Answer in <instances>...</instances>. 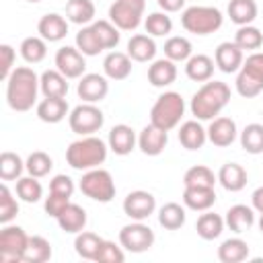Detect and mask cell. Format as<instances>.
I'll list each match as a JSON object with an SVG mask.
<instances>
[{"label":"cell","mask_w":263,"mask_h":263,"mask_svg":"<svg viewBox=\"0 0 263 263\" xmlns=\"http://www.w3.org/2000/svg\"><path fill=\"white\" fill-rule=\"evenodd\" d=\"M214 62L216 68L224 74H234L240 70L245 58H242V49L234 43V41H222L216 51H214Z\"/></svg>","instance_id":"9a60e30c"},{"label":"cell","mask_w":263,"mask_h":263,"mask_svg":"<svg viewBox=\"0 0 263 263\" xmlns=\"http://www.w3.org/2000/svg\"><path fill=\"white\" fill-rule=\"evenodd\" d=\"M51 259V245L47 238L35 234V236H29V245H27V251H25V263H45Z\"/></svg>","instance_id":"b9f144b4"},{"label":"cell","mask_w":263,"mask_h":263,"mask_svg":"<svg viewBox=\"0 0 263 263\" xmlns=\"http://www.w3.org/2000/svg\"><path fill=\"white\" fill-rule=\"evenodd\" d=\"M25 168H27L29 175L41 179V177H47V175L51 173V168H53V160H51V156H49L47 152H43V150H35V152H31V154L27 156V160H25Z\"/></svg>","instance_id":"f6af8a7d"},{"label":"cell","mask_w":263,"mask_h":263,"mask_svg":"<svg viewBox=\"0 0 263 263\" xmlns=\"http://www.w3.org/2000/svg\"><path fill=\"white\" fill-rule=\"evenodd\" d=\"M183 115H185V99L175 90H166L154 101L150 109V123L164 132H171L181 123Z\"/></svg>","instance_id":"277c9868"},{"label":"cell","mask_w":263,"mask_h":263,"mask_svg":"<svg viewBox=\"0 0 263 263\" xmlns=\"http://www.w3.org/2000/svg\"><path fill=\"white\" fill-rule=\"evenodd\" d=\"M76 92L82 99V103H101L109 95V78L97 72L84 74L78 78Z\"/></svg>","instance_id":"5bb4252c"},{"label":"cell","mask_w":263,"mask_h":263,"mask_svg":"<svg viewBox=\"0 0 263 263\" xmlns=\"http://www.w3.org/2000/svg\"><path fill=\"white\" fill-rule=\"evenodd\" d=\"M216 203L214 187H185L183 189V205L193 212H208Z\"/></svg>","instance_id":"484cf974"},{"label":"cell","mask_w":263,"mask_h":263,"mask_svg":"<svg viewBox=\"0 0 263 263\" xmlns=\"http://www.w3.org/2000/svg\"><path fill=\"white\" fill-rule=\"evenodd\" d=\"M224 222H226V226H228L232 232L242 234V232H247V230L253 228V224H255V210H253V205L236 203V205H232V208L226 212Z\"/></svg>","instance_id":"f1b7e54d"},{"label":"cell","mask_w":263,"mask_h":263,"mask_svg":"<svg viewBox=\"0 0 263 263\" xmlns=\"http://www.w3.org/2000/svg\"><path fill=\"white\" fill-rule=\"evenodd\" d=\"M16 197L25 203H37L43 197V187L37 181V177L27 175L16 181Z\"/></svg>","instance_id":"ee69618b"},{"label":"cell","mask_w":263,"mask_h":263,"mask_svg":"<svg viewBox=\"0 0 263 263\" xmlns=\"http://www.w3.org/2000/svg\"><path fill=\"white\" fill-rule=\"evenodd\" d=\"M156 2L164 12H179L185 6V0H156Z\"/></svg>","instance_id":"11a10c76"},{"label":"cell","mask_w":263,"mask_h":263,"mask_svg":"<svg viewBox=\"0 0 263 263\" xmlns=\"http://www.w3.org/2000/svg\"><path fill=\"white\" fill-rule=\"evenodd\" d=\"M55 220H58V226H60L64 232H68V234H78V232L84 230L88 218H86V210H84L82 205L70 201V203L64 208V212H62Z\"/></svg>","instance_id":"83f0119b"},{"label":"cell","mask_w":263,"mask_h":263,"mask_svg":"<svg viewBox=\"0 0 263 263\" xmlns=\"http://www.w3.org/2000/svg\"><path fill=\"white\" fill-rule=\"evenodd\" d=\"M107 144H109V150L115 152L117 156H127L136 148L138 138H136V132L129 125L117 123V125L111 127L109 138H107Z\"/></svg>","instance_id":"d6986e66"},{"label":"cell","mask_w":263,"mask_h":263,"mask_svg":"<svg viewBox=\"0 0 263 263\" xmlns=\"http://www.w3.org/2000/svg\"><path fill=\"white\" fill-rule=\"evenodd\" d=\"M251 203H253V210L263 214V187H257L251 195Z\"/></svg>","instance_id":"9f6ffc18"},{"label":"cell","mask_w":263,"mask_h":263,"mask_svg":"<svg viewBox=\"0 0 263 263\" xmlns=\"http://www.w3.org/2000/svg\"><path fill=\"white\" fill-rule=\"evenodd\" d=\"M119 245L129 253H144L154 245V230L148 224L134 220L119 230Z\"/></svg>","instance_id":"8fae6325"},{"label":"cell","mask_w":263,"mask_h":263,"mask_svg":"<svg viewBox=\"0 0 263 263\" xmlns=\"http://www.w3.org/2000/svg\"><path fill=\"white\" fill-rule=\"evenodd\" d=\"M123 259H125L123 247H117L115 242L103 238L101 249H99L95 261H97V263H123Z\"/></svg>","instance_id":"f907efd6"},{"label":"cell","mask_w":263,"mask_h":263,"mask_svg":"<svg viewBox=\"0 0 263 263\" xmlns=\"http://www.w3.org/2000/svg\"><path fill=\"white\" fill-rule=\"evenodd\" d=\"M191 55H193V45L187 37L173 35L164 41V58L173 60L175 64L177 62H187Z\"/></svg>","instance_id":"60d3db41"},{"label":"cell","mask_w":263,"mask_h":263,"mask_svg":"<svg viewBox=\"0 0 263 263\" xmlns=\"http://www.w3.org/2000/svg\"><path fill=\"white\" fill-rule=\"evenodd\" d=\"M236 92L245 99H253L263 92V53L253 51L236 72Z\"/></svg>","instance_id":"8992f818"},{"label":"cell","mask_w":263,"mask_h":263,"mask_svg":"<svg viewBox=\"0 0 263 263\" xmlns=\"http://www.w3.org/2000/svg\"><path fill=\"white\" fill-rule=\"evenodd\" d=\"M76 47L86 55V58H92V55H99L101 51H103V47H101V43H99V39H97V35H95V31H92V27L90 25H86V27H80V31L76 33Z\"/></svg>","instance_id":"c3c4849f"},{"label":"cell","mask_w":263,"mask_h":263,"mask_svg":"<svg viewBox=\"0 0 263 263\" xmlns=\"http://www.w3.org/2000/svg\"><path fill=\"white\" fill-rule=\"evenodd\" d=\"M78 187H80V191L88 199L99 201V203H109L115 197V191H117L111 173L105 171V168H101V166L90 168V171H84Z\"/></svg>","instance_id":"52a82bcc"},{"label":"cell","mask_w":263,"mask_h":263,"mask_svg":"<svg viewBox=\"0 0 263 263\" xmlns=\"http://www.w3.org/2000/svg\"><path fill=\"white\" fill-rule=\"evenodd\" d=\"M103 123L105 115L97 107V103H80L68 115V125L78 136H95V132H99Z\"/></svg>","instance_id":"ba28073f"},{"label":"cell","mask_w":263,"mask_h":263,"mask_svg":"<svg viewBox=\"0 0 263 263\" xmlns=\"http://www.w3.org/2000/svg\"><path fill=\"white\" fill-rule=\"evenodd\" d=\"M228 103H230V86L222 80H208L193 92L189 109L195 119L212 121L222 113V109Z\"/></svg>","instance_id":"7a4b0ae2"},{"label":"cell","mask_w":263,"mask_h":263,"mask_svg":"<svg viewBox=\"0 0 263 263\" xmlns=\"http://www.w3.org/2000/svg\"><path fill=\"white\" fill-rule=\"evenodd\" d=\"M109 144L97 136H80L66 148V162L74 171H90L107 160Z\"/></svg>","instance_id":"3957f363"},{"label":"cell","mask_w":263,"mask_h":263,"mask_svg":"<svg viewBox=\"0 0 263 263\" xmlns=\"http://www.w3.org/2000/svg\"><path fill=\"white\" fill-rule=\"evenodd\" d=\"M55 68L68 78V80H74V78H80L84 76L86 72V55L78 49V47H72V45H62L58 51H55Z\"/></svg>","instance_id":"7c38bea8"},{"label":"cell","mask_w":263,"mask_h":263,"mask_svg":"<svg viewBox=\"0 0 263 263\" xmlns=\"http://www.w3.org/2000/svg\"><path fill=\"white\" fill-rule=\"evenodd\" d=\"M29 245V234L14 224H4L0 230V261L2 263H21Z\"/></svg>","instance_id":"9c48e42d"},{"label":"cell","mask_w":263,"mask_h":263,"mask_svg":"<svg viewBox=\"0 0 263 263\" xmlns=\"http://www.w3.org/2000/svg\"><path fill=\"white\" fill-rule=\"evenodd\" d=\"M74 189H76V187H74V179L68 177V175H55V177L49 181V191H53V193L72 197Z\"/></svg>","instance_id":"db71d44e"},{"label":"cell","mask_w":263,"mask_h":263,"mask_svg":"<svg viewBox=\"0 0 263 263\" xmlns=\"http://www.w3.org/2000/svg\"><path fill=\"white\" fill-rule=\"evenodd\" d=\"M187 220L185 208L177 201H168L158 210V224L166 230H179Z\"/></svg>","instance_id":"e575fe53"},{"label":"cell","mask_w":263,"mask_h":263,"mask_svg":"<svg viewBox=\"0 0 263 263\" xmlns=\"http://www.w3.org/2000/svg\"><path fill=\"white\" fill-rule=\"evenodd\" d=\"M179 142L185 150H199L208 142V129L199 123V119H189L179 127Z\"/></svg>","instance_id":"cb8c5ba5"},{"label":"cell","mask_w":263,"mask_h":263,"mask_svg":"<svg viewBox=\"0 0 263 263\" xmlns=\"http://www.w3.org/2000/svg\"><path fill=\"white\" fill-rule=\"evenodd\" d=\"M224 218L220 216V214H214V212H203L199 218H197V222H195V230H197V236L199 238H203V240H214V238H218L220 234H222V230H224Z\"/></svg>","instance_id":"d6a6232c"},{"label":"cell","mask_w":263,"mask_h":263,"mask_svg":"<svg viewBox=\"0 0 263 263\" xmlns=\"http://www.w3.org/2000/svg\"><path fill=\"white\" fill-rule=\"evenodd\" d=\"M37 117L43 123H60L66 119V115H70V107L66 99H58V97H43L37 107Z\"/></svg>","instance_id":"ffe728a7"},{"label":"cell","mask_w":263,"mask_h":263,"mask_svg":"<svg viewBox=\"0 0 263 263\" xmlns=\"http://www.w3.org/2000/svg\"><path fill=\"white\" fill-rule=\"evenodd\" d=\"M224 23L220 8L216 6H189L181 14V25L187 33L193 35H212Z\"/></svg>","instance_id":"5b68a950"},{"label":"cell","mask_w":263,"mask_h":263,"mask_svg":"<svg viewBox=\"0 0 263 263\" xmlns=\"http://www.w3.org/2000/svg\"><path fill=\"white\" fill-rule=\"evenodd\" d=\"M218 183V175L205 164H195L185 171L183 175V185L185 187H214Z\"/></svg>","instance_id":"74e56055"},{"label":"cell","mask_w":263,"mask_h":263,"mask_svg":"<svg viewBox=\"0 0 263 263\" xmlns=\"http://www.w3.org/2000/svg\"><path fill=\"white\" fill-rule=\"evenodd\" d=\"M247 179H249V175H247L245 166L238 164V162H226L218 171V183L230 193H236V191L245 189Z\"/></svg>","instance_id":"d4e9b609"},{"label":"cell","mask_w":263,"mask_h":263,"mask_svg":"<svg viewBox=\"0 0 263 263\" xmlns=\"http://www.w3.org/2000/svg\"><path fill=\"white\" fill-rule=\"evenodd\" d=\"M177 80V64L168 58H160L154 60L148 66V82L156 88H164L171 86Z\"/></svg>","instance_id":"603a6c76"},{"label":"cell","mask_w":263,"mask_h":263,"mask_svg":"<svg viewBox=\"0 0 263 263\" xmlns=\"http://www.w3.org/2000/svg\"><path fill=\"white\" fill-rule=\"evenodd\" d=\"M234 43L242 51H255L263 45V33L253 25H242V27H238V31L234 35Z\"/></svg>","instance_id":"bcb514c9"},{"label":"cell","mask_w":263,"mask_h":263,"mask_svg":"<svg viewBox=\"0 0 263 263\" xmlns=\"http://www.w3.org/2000/svg\"><path fill=\"white\" fill-rule=\"evenodd\" d=\"M166 144H168V132H164V129H160V127H156L152 123H148L140 132V136H138V148L146 156H158V154H162L164 148H166Z\"/></svg>","instance_id":"e0dca14e"},{"label":"cell","mask_w":263,"mask_h":263,"mask_svg":"<svg viewBox=\"0 0 263 263\" xmlns=\"http://www.w3.org/2000/svg\"><path fill=\"white\" fill-rule=\"evenodd\" d=\"M39 86H41V95L43 97H58V99H66L68 95V78L58 70H45L39 76Z\"/></svg>","instance_id":"f546056e"},{"label":"cell","mask_w":263,"mask_h":263,"mask_svg":"<svg viewBox=\"0 0 263 263\" xmlns=\"http://www.w3.org/2000/svg\"><path fill=\"white\" fill-rule=\"evenodd\" d=\"M240 146L247 154H263V123H249L240 132Z\"/></svg>","instance_id":"7bdbcfd3"},{"label":"cell","mask_w":263,"mask_h":263,"mask_svg":"<svg viewBox=\"0 0 263 263\" xmlns=\"http://www.w3.org/2000/svg\"><path fill=\"white\" fill-rule=\"evenodd\" d=\"M144 29L148 35L152 37H164L173 31V21L168 16V12L160 10V12H150L144 21Z\"/></svg>","instance_id":"7dc6e473"},{"label":"cell","mask_w":263,"mask_h":263,"mask_svg":"<svg viewBox=\"0 0 263 263\" xmlns=\"http://www.w3.org/2000/svg\"><path fill=\"white\" fill-rule=\"evenodd\" d=\"M68 18H64L58 12H47L39 18L37 23V33L43 37L47 43H58L68 35Z\"/></svg>","instance_id":"ac0fdd59"},{"label":"cell","mask_w":263,"mask_h":263,"mask_svg":"<svg viewBox=\"0 0 263 263\" xmlns=\"http://www.w3.org/2000/svg\"><path fill=\"white\" fill-rule=\"evenodd\" d=\"M214 68H216V62L210 55H205V53H193L185 62V74L193 82H208V80H212Z\"/></svg>","instance_id":"4316f807"},{"label":"cell","mask_w":263,"mask_h":263,"mask_svg":"<svg viewBox=\"0 0 263 263\" xmlns=\"http://www.w3.org/2000/svg\"><path fill=\"white\" fill-rule=\"evenodd\" d=\"M90 27H92V31H95V35H97V39H99L103 51H105V49H115V47L119 45L121 33H119V29H117L111 21L101 18V21L90 23Z\"/></svg>","instance_id":"ab89813d"},{"label":"cell","mask_w":263,"mask_h":263,"mask_svg":"<svg viewBox=\"0 0 263 263\" xmlns=\"http://www.w3.org/2000/svg\"><path fill=\"white\" fill-rule=\"evenodd\" d=\"M230 21L238 27L242 25H253V21L257 18V2L255 0H230L228 2V8H226Z\"/></svg>","instance_id":"1f68e13d"},{"label":"cell","mask_w":263,"mask_h":263,"mask_svg":"<svg viewBox=\"0 0 263 263\" xmlns=\"http://www.w3.org/2000/svg\"><path fill=\"white\" fill-rule=\"evenodd\" d=\"M18 51H21V58H23L27 64H39V62H43L45 55H47V41H45L43 37H39V35H35V37H25V39L21 41Z\"/></svg>","instance_id":"d590c367"},{"label":"cell","mask_w":263,"mask_h":263,"mask_svg":"<svg viewBox=\"0 0 263 263\" xmlns=\"http://www.w3.org/2000/svg\"><path fill=\"white\" fill-rule=\"evenodd\" d=\"M259 230L263 232V214H261V218H259Z\"/></svg>","instance_id":"6f0895ef"},{"label":"cell","mask_w":263,"mask_h":263,"mask_svg":"<svg viewBox=\"0 0 263 263\" xmlns=\"http://www.w3.org/2000/svg\"><path fill=\"white\" fill-rule=\"evenodd\" d=\"M218 259L222 263H240V261L249 259V245H247V240H242L238 236L226 238L218 247Z\"/></svg>","instance_id":"836d02e7"},{"label":"cell","mask_w":263,"mask_h":263,"mask_svg":"<svg viewBox=\"0 0 263 263\" xmlns=\"http://www.w3.org/2000/svg\"><path fill=\"white\" fill-rule=\"evenodd\" d=\"M14 60H16V51L12 45L8 43H2L0 45V78L6 82V78L12 74V70L16 68L14 66Z\"/></svg>","instance_id":"816d5d0a"},{"label":"cell","mask_w":263,"mask_h":263,"mask_svg":"<svg viewBox=\"0 0 263 263\" xmlns=\"http://www.w3.org/2000/svg\"><path fill=\"white\" fill-rule=\"evenodd\" d=\"M146 0H115L109 6V21L119 31H136L142 23Z\"/></svg>","instance_id":"30bf717a"},{"label":"cell","mask_w":263,"mask_h":263,"mask_svg":"<svg viewBox=\"0 0 263 263\" xmlns=\"http://www.w3.org/2000/svg\"><path fill=\"white\" fill-rule=\"evenodd\" d=\"M134 62L146 64V62H154L156 55V43L154 37L148 33H136L129 37L127 41V51H125Z\"/></svg>","instance_id":"44dd1931"},{"label":"cell","mask_w":263,"mask_h":263,"mask_svg":"<svg viewBox=\"0 0 263 263\" xmlns=\"http://www.w3.org/2000/svg\"><path fill=\"white\" fill-rule=\"evenodd\" d=\"M39 90V76L29 66H16L6 78V103L16 113L31 111L37 105Z\"/></svg>","instance_id":"6da1fadb"},{"label":"cell","mask_w":263,"mask_h":263,"mask_svg":"<svg viewBox=\"0 0 263 263\" xmlns=\"http://www.w3.org/2000/svg\"><path fill=\"white\" fill-rule=\"evenodd\" d=\"M18 214V201L6 183L0 185V224H10Z\"/></svg>","instance_id":"681fc988"},{"label":"cell","mask_w":263,"mask_h":263,"mask_svg":"<svg viewBox=\"0 0 263 263\" xmlns=\"http://www.w3.org/2000/svg\"><path fill=\"white\" fill-rule=\"evenodd\" d=\"M25 168V160L10 150H4L0 154V179L2 181H18L23 177Z\"/></svg>","instance_id":"8d00e7d4"},{"label":"cell","mask_w":263,"mask_h":263,"mask_svg":"<svg viewBox=\"0 0 263 263\" xmlns=\"http://www.w3.org/2000/svg\"><path fill=\"white\" fill-rule=\"evenodd\" d=\"M238 136L236 121L232 117H214L208 125V142H212L218 148L230 146Z\"/></svg>","instance_id":"2e32d148"},{"label":"cell","mask_w":263,"mask_h":263,"mask_svg":"<svg viewBox=\"0 0 263 263\" xmlns=\"http://www.w3.org/2000/svg\"><path fill=\"white\" fill-rule=\"evenodd\" d=\"M156 210V197L150 193V191H144V189H136V191H129L123 199V214L132 220H148Z\"/></svg>","instance_id":"4fadbf2b"},{"label":"cell","mask_w":263,"mask_h":263,"mask_svg":"<svg viewBox=\"0 0 263 263\" xmlns=\"http://www.w3.org/2000/svg\"><path fill=\"white\" fill-rule=\"evenodd\" d=\"M101 242H103V238L99 234L88 232V230H82L74 238V251H76L78 257L88 259V261H95V257H97V253L101 249Z\"/></svg>","instance_id":"f35d334b"},{"label":"cell","mask_w":263,"mask_h":263,"mask_svg":"<svg viewBox=\"0 0 263 263\" xmlns=\"http://www.w3.org/2000/svg\"><path fill=\"white\" fill-rule=\"evenodd\" d=\"M68 203H70V197H68V195H60V193L49 191V195L45 197L43 208H45V214H47V216L58 218V216L64 212V208H66Z\"/></svg>","instance_id":"f5cc1de1"},{"label":"cell","mask_w":263,"mask_h":263,"mask_svg":"<svg viewBox=\"0 0 263 263\" xmlns=\"http://www.w3.org/2000/svg\"><path fill=\"white\" fill-rule=\"evenodd\" d=\"M132 62L127 53L111 49L103 60V72L109 80H125L132 74Z\"/></svg>","instance_id":"7402d4cb"},{"label":"cell","mask_w":263,"mask_h":263,"mask_svg":"<svg viewBox=\"0 0 263 263\" xmlns=\"http://www.w3.org/2000/svg\"><path fill=\"white\" fill-rule=\"evenodd\" d=\"M95 2L92 0H68L66 2V18L74 25L86 27L95 23Z\"/></svg>","instance_id":"4dcf8cb0"},{"label":"cell","mask_w":263,"mask_h":263,"mask_svg":"<svg viewBox=\"0 0 263 263\" xmlns=\"http://www.w3.org/2000/svg\"><path fill=\"white\" fill-rule=\"evenodd\" d=\"M27 2H41V0H27Z\"/></svg>","instance_id":"680465c9"}]
</instances>
